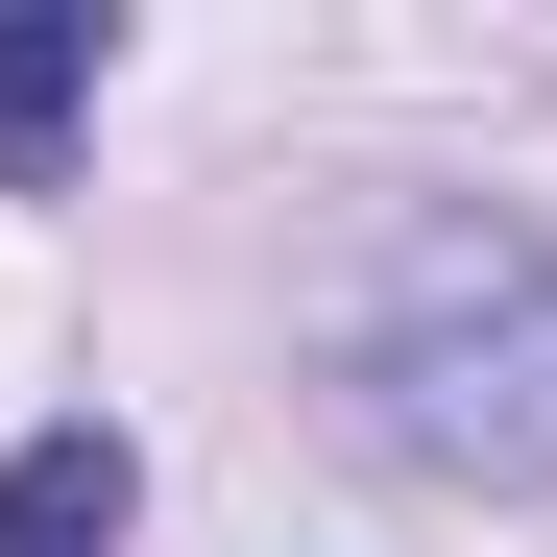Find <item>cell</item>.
Listing matches in <instances>:
<instances>
[{
  "label": "cell",
  "instance_id": "obj_1",
  "mask_svg": "<svg viewBox=\"0 0 557 557\" xmlns=\"http://www.w3.org/2000/svg\"><path fill=\"white\" fill-rule=\"evenodd\" d=\"M339 388H363V436H388V460H436V485H557V243L485 219V195L388 219Z\"/></svg>",
  "mask_w": 557,
  "mask_h": 557
},
{
  "label": "cell",
  "instance_id": "obj_2",
  "mask_svg": "<svg viewBox=\"0 0 557 557\" xmlns=\"http://www.w3.org/2000/svg\"><path fill=\"white\" fill-rule=\"evenodd\" d=\"M146 533V460H122V412H49L25 460H0V557H122Z\"/></svg>",
  "mask_w": 557,
  "mask_h": 557
},
{
  "label": "cell",
  "instance_id": "obj_3",
  "mask_svg": "<svg viewBox=\"0 0 557 557\" xmlns=\"http://www.w3.org/2000/svg\"><path fill=\"white\" fill-rule=\"evenodd\" d=\"M98 73H122V25H98V0H0V170H49Z\"/></svg>",
  "mask_w": 557,
  "mask_h": 557
}]
</instances>
